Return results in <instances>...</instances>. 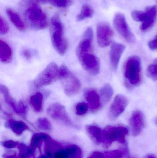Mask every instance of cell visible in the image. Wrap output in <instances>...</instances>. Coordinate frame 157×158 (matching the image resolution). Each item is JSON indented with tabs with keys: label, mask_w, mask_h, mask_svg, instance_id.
Listing matches in <instances>:
<instances>
[{
	"label": "cell",
	"mask_w": 157,
	"mask_h": 158,
	"mask_svg": "<svg viewBox=\"0 0 157 158\" xmlns=\"http://www.w3.org/2000/svg\"><path fill=\"white\" fill-rule=\"evenodd\" d=\"M59 78L61 82L65 93L68 96L75 95L80 91L81 82L64 65L59 68Z\"/></svg>",
	"instance_id": "3957f363"
},
{
	"label": "cell",
	"mask_w": 157,
	"mask_h": 158,
	"mask_svg": "<svg viewBox=\"0 0 157 158\" xmlns=\"http://www.w3.org/2000/svg\"><path fill=\"white\" fill-rule=\"evenodd\" d=\"M47 112L52 118L60 121L68 126L76 127L68 116L65 107L60 103L51 104L48 107Z\"/></svg>",
	"instance_id": "9c48e42d"
},
{
	"label": "cell",
	"mask_w": 157,
	"mask_h": 158,
	"mask_svg": "<svg viewBox=\"0 0 157 158\" xmlns=\"http://www.w3.org/2000/svg\"><path fill=\"white\" fill-rule=\"evenodd\" d=\"M5 125L17 135H20L23 132L28 129V127L25 123L15 120H9L6 122Z\"/></svg>",
	"instance_id": "d6986e66"
},
{
	"label": "cell",
	"mask_w": 157,
	"mask_h": 158,
	"mask_svg": "<svg viewBox=\"0 0 157 158\" xmlns=\"http://www.w3.org/2000/svg\"><path fill=\"white\" fill-rule=\"evenodd\" d=\"M40 1H41V2H48V1H50V0H40Z\"/></svg>",
	"instance_id": "ab89813d"
},
{
	"label": "cell",
	"mask_w": 157,
	"mask_h": 158,
	"mask_svg": "<svg viewBox=\"0 0 157 158\" xmlns=\"http://www.w3.org/2000/svg\"><path fill=\"white\" fill-rule=\"evenodd\" d=\"M6 13L10 21L18 30L21 31L25 30L26 26L25 24L17 12L11 8H8L6 9Z\"/></svg>",
	"instance_id": "e0dca14e"
},
{
	"label": "cell",
	"mask_w": 157,
	"mask_h": 158,
	"mask_svg": "<svg viewBox=\"0 0 157 158\" xmlns=\"http://www.w3.org/2000/svg\"><path fill=\"white\" fill-rule=\"evenodd\" d=\"M89 135L97 143H102V131L100 128L95 125H88L86 127Z\"/></svg>",
	"instance_id": "603a6c76"
},
{
	"label": "cell",
	"mask_w": 157,
	"mask_h": 158,
	"mask_svg": "<svg viewBox=\"0 0 157 158\" xmlns=\"http://www.w3.org/2000/svg\"><path fill=\"white\" fill-rule=\"evenodd\" d=\"M125 49V45L118 43H113L110 52L111 65L113 70L118 68L122 55Z\"/></svg>",
	"instance_id": "9a60e30c"
},
{
	"label": "cell",
	"mask_w": 157,
	"mask_h": 158,
	"mask_svg": "<svg viewBox=\"0 0 157 158\" xmlns=\"http://www.w3.org/2000/svg\"><path fill=\"white\" fill-rule=\"evenodd\" d=\"M81 1H88V0H81Z\"/></svg>",
	"instance_id": "7bdbcfd3"
},
{
	"label": "cell",
	"mask_w": 157,
	"mask_h": 158,
	"mask_svg": "<svg viewBox=\"0 0 157 158\" xmlns=\"http://www.w3.org/2000/svg\"><path fill=\"white\" fill-rule=\"evenodd\" d=\"M128 150L126 148L109 151L105 153L107 158H123L124 156L128 155Z\"/></svg>",
	"instance_id": "4316f807"
},
{
	"label": "cell",
	"mask_w": 157,
	"mask_h": 158,
	"mask_svg": "<svg viewBox=\"0 0 157 158\" xmlns=\"http://www.w3.org/2000/svg\"><path fill=\"white\" fill-rule=\"evenodd\" d=\"M93 30L91 27L86 30L77 49V56L91 52L93 50Z\"/></svg>",
	"instance_id": "4fadbf2b"
},
{
	"label": "cell",
	"mask_w": 157,
	"mask_h": 158,
	"mask_svg": "<svg viewBox=\"0 0 157 158\" xmlns=\"http://www.w3.org/2000/svg\"><path fill=\"white\" fill-rule=\"evenodd\" d=\"M40 158H47V157H46L45 156H42L41 157H40Z\"/></svg>",
	"instance_id": "b9f144b4"
},
{
	"label": "cell",
	"mask_w": 157,
	"mask_h": 158,
	"mask_svg": "<svg viewBox=\"0 0 157 158\" xmlns=\"http://www.w3.org/2000/svg\"><path fill=\"white\" fill-rule=\"evenodd\" d=\"M124 74L129 82L133 85H138L141 82V61L138 56L129 58L125 66Z\"/></svg>",
	"instance_id": "8992f818"
},
{
	"label": "cell",
	"mask_w": 157,
	"mask_h": 158,
	"mask_svg": "<svg viewBox=\"0 0 157 158\" xmlns=\"http://www.w3.org/2000/svg\"><path fill=\"white\" fill-rule=\"evenodd\" d=\"M9 31L8 24L4 19L0 17V33L2 35L6 34Z\"/></svg>",
	"instance_id": "d6a6232c"
},
{
	"label": "cell",
	"mask_w": 157,
	"mask_h": 158,
	"mask_svg": "<svg viewBox=\"0 0 157 158\" xmlns=\"http://www.w3.org/2000/svg\"><path fill=\"white\" fill-rule=\"evenodd\" d=\"M88 158H107L105 154L98 151L93 152Z\"/></svg>",
	"instance_id": "8d00e7d4"
},
{
	"label": "cell",
	"mask_w": 157,
	"mask_h": 158,
	"mask_svg": "<svg viewBox=\"0 0 157 158\" xmlns=\"http://www.w3.org/2000/svg\"><path fill=\"white\" fill-rule=\"evenodd\" d=\"M129 122L132 135L137 136L142 133L145 127V117L142 111L135 110L132 114Z\"/></svg>",
	"instance_id": "7c38bea8"
},
{
	"label": "cell",
	"mask_w": 157,
	"mask_h": 158,
	"mask_svg": "<svg viewBox=\"0 0 157 158\" xmlns=\"http://www.w3.org/2000/svg\"><path fill=\"white\" fill-rule=\"evenodd\" d=\"M147 75L150 78L157 80V59L148 66L147 69Z\"/></svg>",
	"instance_id": "83f0119b"
},
{
	"label": "cell",
	"mask_w": 157,
	"mask_h": 158,
	"mask_svg": "<svg viewBox=\"0 0 157 158\" xmlns=\"http://www.w3.org/2000/svg\"><path fill=\"white\" fill-rule=\"evenodd\" d=\"M113 31L108 24L100 23L96 29L97 41L100 47L104 48L110 44L113 37Z\"/></svg>",
	"instance_id": "8fae6325"
},
{
	"label": "cell",
	"mask_w": 157,
	"mask_h": 158,
	"mask_svg": "<svg viewBox=\"0 0 157 158\" xmlns=\"http://www.w3.org/2000/svg\"><path fill=\"white\" fill-rule=\"evenodd\" d=\"M53 157L54 158H73L71 152L66 147L57 150L53 155Z\"/></svg>",
	"instance_id": "f546056e"
},
{
	"label": "cell",
	"mask_w": 157,
	"mask_h": 158,
	"mask_svg": "<svg viewBox=\"0 0 157 158\" xmlns=\"http://www.w3.org/2000/svg\"><path fill=\"white\" fill-rule=\"evenodd\" d=\"M0 89H1V93L3 96L5 101L6 102V104L16 114H18V104H17L14 98L11 96L8 88L5 85H1Z\"/></svg>",
	"instance_id": "ffe728a7"
},
{
	"label": "cell",
	"mask_w": 157,
	"mask_h": 158,
	"mask_svg": "<svg viewBox=\"0 0 157 158\" xmlns=\"http://www.w3.org/2000/svg\"><path fill=\"white\" fill-rule=\"evenodd\" d=\"M133 19L137 22H142L140 30L145 31L154 26L157 16V7L155 6H148L145 11H133L131 13Z\"/></svg>",
	"instance_id": "277c9868"
},
{
	"label": "cell",
	"mask_w": 157,
	"mask_h": 158,
	"mask_svg": "<svg viewBox=\"0 0 157 158\" xmlns=\"http://www.w3.org/2000/svg\"><path fill=\"white\" fill-rule=\"evenodd\" d=\"M83 68L91 75H97L100 70L99 60L92 52L86 53L77 56Z\"/></svg>",
	"instance_id": "30bf717a"
},
{
	"label": "cell",
	"mask_w": 157,
	"mask_h": 158,
	"mask_svg": "<svg viewBox=\"0 0 157 158\" xmlns=\"http://www.w3.org/2000/svg\"><path fill=\"white\" fill-rule=\"evenodd\" d=\"M27 111V108L26 106L22 102L18 103V115H21L23 117H25Z\"/></svg>",
	"instance_id": "836d02e7"
},
{
	"label": "cell",
	"mask_w": 157,
	"mask_h": 158,
	"mask_svg": "<svg viewBox=\"0 0 157 158\" xmlns=\"http://www.w3.org/2000/svg\"><path fill=\"white\" fill-rule=\"evenodd\" d=\"M59 68L55 63L49 64L34 80V86L39 88L51 84L56 79L59 78Z\"/></svg>",
	"instance_id": "52a82bcc"
},
{
	"label": "cell",
	"mask_w": 157,
	"mask_h": 158,
	"mask_svg": "<svg viewBox=\"0 0 157 158\" xmlns=\"http://www.w3.org/2000/svg\"><path fill=\"white\" fill-rule=\"evenodd\" d=\"M88 110V105L84 102H80L75 107L76 113L79 116L84 115Z\"/></svg>",
	"instance_id": "4dcf8cb0"
},
{
	"label": "cell",
	"mask_w": 157,
	"mask_h": 158,
	"mask_svg": "<svg viewBox=\"0 0 157 158\" xmlns=\"http://www.w3.org/2000/svg\"><path fill=\"white\" fill-rule=\"evenodd\" d=\"M50 136L46 134L43 133H38L35 134L32 136L30 141V146L36 149L40 148L43 141H46Z\"/></svg>",
	"instance_id": "cb8c5ba5"
},
{
	"label": "cell",
	"mask_w": 157,
	"mask_h": 158,
	"mask_svg": "<svg viewBox=\"0 0 157 158\" xmlns=\"http://www.w3.org/2000/svg\"><path fill=\"white\" fill-rule=\"evenodd\" d=\"M128 104V99L124 96L117 95L110 109L109 114L111 118L115 119L119 117L123 113Z\"/></svg>",
	"instance_id": "5bb4252c"
},
{
	"label": "cell",
	"mask_w": 157,
	"mask_h": 158,
	"mask_svg": "<svg viewBox=\"0 0 157 158\" xmlns=\"http://www.w3.org/2000/svg\"><path fill=\"white\" fill-rule=\"evenodd\" d=\"M23 56L27 59H29L32 57V54L28 50H25L23 52Z\"/></svg>",
	"instance_id": "74e56055"
},
{
	"label": "cell",
	"mask_w": 157,
	"mask_h": 158,
	"mask_svg": "<svg viewBox=\"0 0 157 158\" xmlns=\"http://www.w3.org/2000/svg\"><path fill=\"white\" fill-rule=\"evenodd\" d=\"M37 125L39 128L45 131H50L51 125L50 122L46 118H39L37 122Z\"/></svg>",
	"instance_id": "f1b7e54d"
},
{
	"label": "cell",
	"mask_w": 157,
	"mask_h": 158,
	"mask_svg": "<svg viewBox=\"0 0 157 158\" xmlns=\"http://www.w3.org/2000/svg\"><path fill=\"white\" fill-rule=\"evenodd\" d=\"M128 132V129L124 126H108L102 131V143L106 147L109 146L116 141L125 143Z\"/></svg>",
	"instance_id": "5b68a950"
},
{
	"label": "cell",
	"mask_w": 157,
	"mask_h": 158,
	"mask_svg": "<svg viewBox=\"0 0 157 158\" xmlns=\"http://www.w3.org/2000/svg\"><path fill=\"white\" fill-rule=\"evenodd\" d=\"M43 98V95L39 92L36 93L30 97L29 100L30 105L36 112H40L42 110Z\"/></svg>",
	"instance_id": "7402d4cb"
},
{
	"label": "cell",
	"mask_w": 157,
	"mask_h": 158,
	"mask_svg": "<svg viewBox=\"0 0 157 158\" xmlns=\"http://www.w3.org/2000/svg\"><path fill=\"white\" fill-rule=\"evenodd\" d=\"M18 147L19 150L18 158H31L34 156L35 149L31 146H27L24 144L18 143Z\"/></svg>",
	"instance_id": "d4e9b609"
},
{
	"label": "cell",
	"mask_w": 157,
	"mask_h": 158,
	"mask_svg": "<svg viewBox=\"0 0 157 158\" xmlns=\"http://www.w3.org/2000/svg\"><path fill=\"white\" fill-rule=\"evenodd\" d=\"M148 46L151 50H157V34L153 40L149 42Z\"/></svg>",
	"instance_id": "d590c367"
},
{
	"label": "cell",
	"mask_w": 157,
	"mask_h": 158,
	"mask_svg": "<svg viewBox=\"0 0 157 158\" xmlns=\"http://www.w3.org/2000/svg\"><path fill=\"white\" fill-rule=\"evenodd\" d=\"M113 25L118 33L128 42L135 41V37L128 26L124 15L120 13L116 14L113 19Z\"/></svg>",
	"instance_id": "ba28073f"
},
{
	"label": "cell",
	"mask_w": 157,
	"mask_h": 158,
	"mask_svg": "<svg viewBox=\"0 0 157 158\" xmlns=\"http://www.w3.org/2000/svg\"><path fill=\"white\" fill-rule=\"evenodd\" d=\"M113 93V89L108 84L102 86L100 91V97L102 104L106 105L111 100Z\"/></svg>",
	"instance_id": "44dd1931"
},
{
	"label": "cell",
	"mask_w": 157,
	"mask_h": 158,
	"mask_svg": "<svg viewBox=\"0 0 157 158\" xmlns=\"http://www.w3.org/2000/svg\"><path fill=\"white\" fill-rule=\"evenodd\" d=\"M13 52L10 46L5 42L0 41V60L4 64H8L12 61Z\"/></svg>",
	"instance_id": "ac0fdd59"
},
{
	"label": "cell",
	"mask_w": 157,
	"mask_h": 158,
	"mask_svg": "<svg viewBox=\"0 0 157 158\" xmlns=\"http://www.w3.org/2000/svg\"><path fill=\"white\" fill-rule=\"evenodd\" d=\"M155 123L157 125V118H156L155 119Z\"/></svg>",
	"instance_id": "60d3db41"
},
{
	"label": "cell",
	"mask_w": 157,
	"mask_h": 158,
	"mask_svg": "<svg viewBox=\"0 0 157 158\" xmlns=\"http://www.w3.org/2000/svg\"><path fill=\"white\" fill-rule=\"evenodd\" d=\"M94 15V10L91 6L88 4H84L81 8L80 13L77 16V20L83 21L88 18L92 17Z\"/></svg>",
	"instance_id": "484cf974"
},
{
	"label": "cell",
	"mask_w": 157,
	"mask_h": 158,
	"mask_svg": "<svg viewBox=\"0 0 157 158\" xmlns=\"http://www.w3.org/2000/svg\"><path fill=\"white\" fill-rule=\"evenodd\" d=\"M72 3V0H53L52 4L54 6L59 8H65Z\"/></svg>",
	"instance_id": "1f68e13d"
},
{
	"label": "cell",
	"mask_w": 157,
	"mask_h": 158,
	"mask_svg": "<svg viewBox=\"0 0 157 158\" xmlns=\"http://www.w3.org/2000/svg\"><path fill=\"white\" fill-rule=\"evenodd\" d=\"M84 97L88 106L93 111H96L101 106V100L98 94L93 90L87 91L84 94Z\"/></svg>",
	"instance_id": "2e32d148"
},
{
	"label": "cell",
	"mask_w": 157,
	"mask_h": 158,
	"mask_svg": "<svg viewBox=\"0 0 157 158\" xmlns=\"http://www.w3.org/2000/svg\"><path fill=\"white\" fill-rule=\"evenodd\" d=\"M147 158H156L154 156H152V155H150V156H148V157Z\"/></svg>",
	"instance_id": "f35d334b"
},
{
	"label": "cell",
	"mask_w": 157,
	"mask_h": 158,
	"mask_svg": "<svg viewBox=\"0 0 157 158\" xmlns=\"http://www.w3.org/2000/svg\"><path fill=\"white\" fill-rule=\"evenodd\" d=\"M24 15L28 24L34 29L40 30L48 27V19L46 14L35 3H31L26 7Z\"/></svg>",
	"instance_id": "6da1fadb"
},
{
	"label": "cell",
	"mask_w": 157,
	"mask_h": 158,
	"mask_svg": "<svg viewBox=\"0 0 157 158\" xmlns=\"http://www.w3.org/2000/svg\"><path fill=\"white\" fill-rule=\"evenodd\" d=\"M18 143L12 140H8L3 142L2 145L4 147L7 148H14L18 146Z\"/></svg>",
	"instance_id": "e575fe53"
},
{
	"label": "cell",
	"mask_w": 157,
	"mask_h": 158,
	"mask_svg": "<svg viewBox=\"0 0 157 158\" xmlns=\"http://www.w3.org/2000/svg\"><path fill=\"white\" fill-rule=\"evenodd\" d=\"M51 40L53 45L57 52L61 56L65 54L68 44L64 35L63 26L60 17L56 14L51 20Z\"/></svg>",
	"instance_id": "7a4b0ae2"
}]
</instances>
